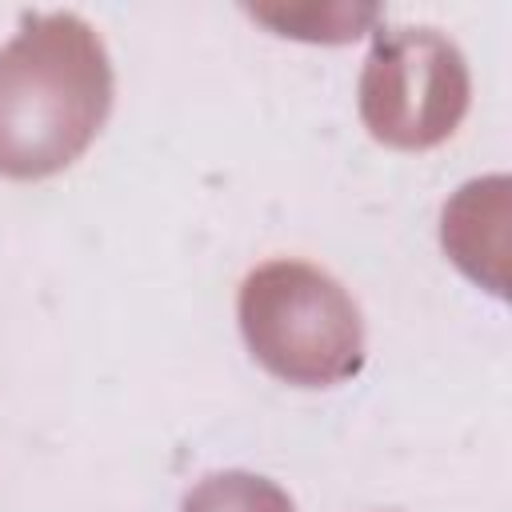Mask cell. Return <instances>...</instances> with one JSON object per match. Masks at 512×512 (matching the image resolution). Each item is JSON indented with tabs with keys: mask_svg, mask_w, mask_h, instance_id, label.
Masks as SVG:
<instances>
[{
	"mask_svg": "<svg viewBox=\"0 0 512 512\" xmlns=\"http://www.w3.org/2000/svg\"><path fill=\"white\" fill-rule=\"evenodd\" d=\"M472 100L468 60L440 28H380L360 72V120L384 148L444 144Z\"/></svg>",
	"mask_w": 512,
	"mask_h": 512,
	"instance_id": "3",
	"label": "cell"
},
{
	"mask_svg": "<svg viewBox=\"0 0 512 512\" xmlns=\"http://www.w3.org/2000/svg\"><path fill=\"white\" fill-rule=\"evenodd\" d=\"M256 20L272 24L280 36H296V40H324V44H344L356 40L380 12L376 8H248Z\"/></svg>",
	"mask_w": 512,
	"mask_h": 512,
	"instance_id": "5",
	"label": "cell"
},
{
	"mask_svg": "<svg viewBox=\"0 0 512 512\" xmlns=\"http://www.w3.org/2000/svg\"><path fill=\"white\" fill-rule=\"evenodd\" d=\"M112 112V60L76 12L24 16L0 48V176L44 180L72 168Z\"/></svg>",
	"mask_w": 512,
	"mask_h": 512,
	"instance_id": "1",
	"label": "cell"
},
{
	"mask_svg": "<svg viewBox=\"0 0 512 512\" xmlns=\"http://www.w3.org/2000/svg\"><path fill=\"white\" fill-rule=\"evenodd\" d=\"M180 512H296V504L276 480L224 468V472H208L204 480H196L184 492Z\"/></svg>",
	"mask_w": 512,
	"mask_h": 512,
	"instance_id": "4",
	"label": "cell"
},
{
	"mask_svg": "<svg viewBox=\"0 0 512 512\" xmlns=\"http://www.w3.org/2000/svg\"><path fill=\"white\" fill-rule=\"evenodd\" d=\"M236 320L264 372L292 388H332L364 368V316L348 288L308 260L256 264L236 296Z\"/></svg>",
	"mask_w": 512,
	"mask_h": 512,
	"instance_id": "2",
	"label": "cell"
}]
</instances>
